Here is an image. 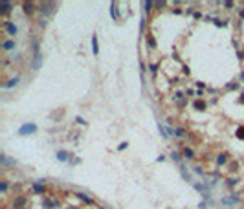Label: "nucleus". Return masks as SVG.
Here are the masks:
<instances>
[{"instance_id": "nucleus-1", "label": "nucleus", "mask_w": 244, "mask_h": 209, "mask_svg": "<svg viewBox=\"0 0 244 209\" xmlns=\"http://www.w3.org/2000/svg\"><path fill=\"white\" fill-rule=\"evenodd\" d=\"M37 130V127H35L33 123H26L22 125V129H18V136H26V134H33V132Z\"/></svg>"}, {"instance_id": "nucleus-2", "label": "nucleus", "mask_w": 244, "mask_h": 209, "mask_svg": "<svg viewBox=\"0 0 244 209\" xmlns=\"http://www.w3.org/2000/svg\"><path fill=\"white\" fill-rule=\"evenodd\" d=\"M6 30H8L9 35H15V33H17V26H13L11 22H8V24H6Z\"/></svg>"}, {"instance_id": "nucleus-3", "label": "nucleus", "mask_w": 244, "mask_h": 209, "mask_svg": "<svg viewBox=\"0 0 244 209\" xmlns=\"http://www.w3.org/2000/svg\"><path fill=\"white\" fill-rule=\"evenodd\" d=\"M235 202H237V196H229V198L222 200V204H224V205H231V204H235Z\"/></svg>"}, {"instance_id": "nucleus-4", "label": "nucleus", "mask_w": 244, "mask_h": 209, "mask_svg": "<svg viewBox=\"0 0 244 209\" xmlns=\"http://www.w3.org/2000/svg\"><path fill=\"white\" fill-rule=\"evenodd\" d=\"M92 52H94V55L99 53V48H97V37H94V39H92Z\"/></svg>"}, {"instance_id": "nucleus-5", "label": "nucleus", "mask_w": 244, "mask_h": 209, "mask_svg": "<svg viewBox=\"0 0 244 209\" xmlns=\"http://www.w3.org/2000/svg\"><path fill=\"white\" fill-rule=\"evenodd\" d=\"M57 158L61 160V162H66V160H68V154H66L64 150H61V152H57Z\"/></svg>"}, {"instance_id": "nucleus-6", "label": "nucleus", "mask_w": 244, "mask_h": 209, "mask_svg": "<svg viewBox=\"0 0 244 209\" xmlns=\"http://www.w3.org/2000/svg\"><path fill=\"white\" fill-rule=\"evenodd\" d=\"M13 46H15V42H13V40H8V42H4V50H11Z\"/></svg>"}, {"instance_id": "nucleus-7", "label": "nucleus", "mask_w": 244, "mask_h": 209, "mask_svg": "<svg viewBox=\"0 0 244 209\" xmlns=\"http://www.w3.org/2000/svg\"><path fill=\"white\" fill-rule=\"evenodd\" d=\"M17 83H18V79H11V81L8 83V85H6V88H11V86H15Z\"/></svg>"}, {"instance_id": "nucleus-8", "label": "nucleus", "mask_w": 244, "mask_h": 209, "mask_svg": "<svg viewBox=\"0 0 244 209\" xmlns=\"http://www.w3.org/2000/svg\"><path fill=\"white\" fill-rule=\"evenodd\" d=\"M184 154H185V158H187V160H191V158H193V150L185 149V150H184Z\"/></svg>"}, {"instance_id": "nucleus-9", "label": "nucleus", "mask_w": 244, "mask_h": 209, "mask_svg": "<svg viewBox=\"0 0 244 209\" xmlns=\"http://www.w3.org/2000/svg\"><path fill=\"white\" fill-rule=\"evenodd\" d=\"M24 8H26V11H28V13H31V11H33V4H26Z\"/></svg>"}, {"instance_id": "nucleus-10", "label": "nucleus", "mask_w": 244, "mask_h": 209, "mask_svg": "<svg viewBox=\"0 0 244 209\" xmlns=\"http://www.w3.org/2000/svg\"><path fill=\"white\" fill-rule=\"evenodd\" d=\"M33 189H35V191H37V193H42V185H39V184H35V187H33Z\"/></svg>"}, {"instance_id": "nucleus-11", "label": "nucleus", "mask_w": 244, "mask_h": 209, "mask_svg": "<svg viewBox=\"0 0 244 209\" xmlns=\"http://www.w3.org/2000/svg\"><path fill=\"white\" fill-rule=\"evenodd\" d=\"M237 136H239L240 139H244V129H239V132H237Z\"/></svg>"}, {"instance_id": "nucleus-12", "label": "nucleus", "mask_w": 244, "mask_h": 209, "mask_svg": "<svg viewBox=\"0 0 244 209\" xmlns=\"http://www.w3.org/2000/svg\"><path fill=\"white\" fill-rule=\"evenodd\" d=\"M194 107H197V108H204V107H206V104H204V103H202V101H197V103H194Z\"/></svg>"}, {"instance_id": "nucleus-13", "label": "nucleus", "mask_w": 244, "mask_h": 209, "mask_svg": "<svg viewBox=\"0 0 244 209\" xmlns=\"http://www.w3.org/2000/svg\"><path fill=\"white\" fill-rule=\"evenodd\" d=\"M112 18H114V20L117 18V15H116V4H112Z\"/></svg>"}, {"instance_id": "nucleus-14", "label": "nucleus", "mask_w": 244, "mask_h": 209, "mask_svg": "<svg viewBox=\"0 0 244 209\" xmlns=\"http://www.w3.org/2000/svg\"><path fill=\"white\" fill-rule=\"evenodd\" d=\"M77 196H79V198H83V200H85V202H88V204H90V202H92V200H90L88 196H85V194H77Z\"/></svg>"}, {"instance_id": "nucleus-15", "label": "nucleus", "mask_w": 244, "mask_h": 209, "mask_svg": "<svg viewBox=\"0 0 244 209\" xmlns=\"http://www.w3.org/2000/svg\"><path fill=\"white\" fill-rule=\"evenodd\" d=\"M219 163H226V156H224V154L219 156Z\"/></svg>"}, {"instance_id": "nucleus-16", "label": "nucleus", "mask_w": 244, "mask_h": 209, "mask_svg": "<svg viewBox=\"0 0 244 209\" xmlns=\"http://www.w3.org/2000/svg\"><path fill=\"white\" fill-rule=\"evenodd\" d=\"M240 17H242V18H244V9H242V11H240Z\"/></svg>"}]
</instances>
